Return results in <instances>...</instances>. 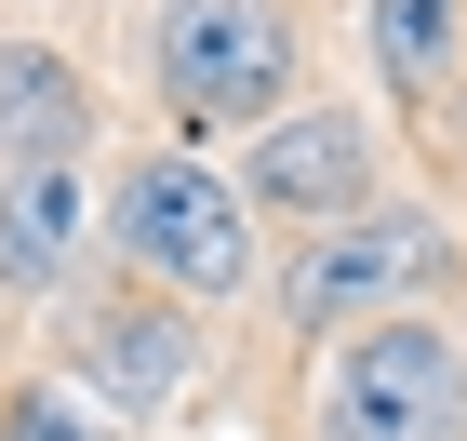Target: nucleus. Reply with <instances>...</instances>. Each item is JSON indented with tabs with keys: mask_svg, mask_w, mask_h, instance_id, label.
<instances>
[{
	"mask_svg": "<svg viewBox=\"0 0 467 441\" xmlns=\"http://www.w3.org/2000/svg\"><path fill=\"white\" fill-rule=\"evenodd\" d=\"M0 121H14V161H67V147H80V94H67V68L0 54Z\"/></svg>",
	"mask_w": 467,
	"mask_h": 441,
	"instance_id": "1a4fd4ad",
	"label": "nucleus"
},
{
	"mask_svg": "<svg viewBox=\"0 0 467 441\" xmlns=\"http://www.w3.org/2000/svg\"><path fill=\"white\" fill-rule=\"evenodd\" d=\"M0 441H94V428H80V402H40L27 388V402H0Z\"/></svg>",
	"mask_w": 467,
	"mask_h": 441,
	"instance_id": "9d476101",
	"label": "nucleus"
},
{
	"mask_svg": "<svg viewBox=\"0 0 467 441\" xmlns=\"http://www.w3.org/2000/svg\"><path fill=\"white\" fill-rule=\"evenodd\" d=\"M187 362H201V348H187V321L174 308H94V321H80V374H94V388H108V402H134V415H161L187 388Z\"/></svg>",
	"mask_w": 467,
	"mask_h": 441,
	"instance_id": "0eeeda50",
	"label": "nucleus"
},
{
	"mask_svg": "<svg viewBox=\"0 0 467 441\" xmlns=\"http://www.w3.org/2000/svg\"><path fill=\"white\" fill-rule=\"evenodd\" d=\"M80 268V161H14L0 174V281L54 294Z\"/></svg>",
	"mask_w": 467,
	"mask_h": 441,
	"instance_id": "423d86ee",
	"label": "nucleus"
},
{
	"mask_svg": "<svg viewBox=\"0 0 467 441\" xmlns=\"http://www.w3.org/2000/svg\"><path fill=\"white\" fill-rule=\"evenodd\" d=\"M441 268V215H414V201H374V215L321 227L307 255H294V321L307 334H360V321H388V294H414Z\"/></svg>",
	"mask_w": 467,
	"mask_h": 441,
	"instance_id": "20e7f679",
	"label": "nucleus"
},
{
	"mask_svg": "<svg viewBox=\"0 0 467 441\" xmlns=\"http://www.w3.org/2000/svg\"><path fill=\"white\" fill-rule=\"evenodd\" d=\"M360 40H374V80L400 108H428L467 54V0H360Z\"/></svg>",
	"mask_w": 467,
	"mask_h": 441,
	"instance_id": "6e6552de",
	"label": "nucleus"
},
{
	"mask_svg": "<svg viewBox=\"0 0 467 441\" xmlns=\"http://www.w3.org/2000/svg\"><path fill=\"white\" fill-rule=\"evenodd\" d=\"M108 227H120V255L161 294H187V308H214V294L254 281V201L214 161H134V174L108 187Z\"/></svg>",
	"mask_w": 467,
	"mask_h": 441,
	"instance_id": "f03ea898",
	"label": "nucleus"
},
{
	"mask_svg": "<svg viewBox=\"0 0 467 441\" xmlns=\"http://www.w3.org/2000/svg\"><path fill=\"white\" fill-rule=\"evenodd\" d=\"M294 68H307V40H294V0H147V80H161V108L174 121H267L294 108Z\"/></svg>",
	"mask_w": 467,
	"mask_h": 441,
	"instance_id": "f257e3e1",
	"label": "nucleus"
},
{
	"mask_svg": "<svg viewBox=\"0 0 467 441\" xmlns=\"http://www.w3.org/2000/svg\"><path fill=\"white\" fill-rule=\"evenodd\" d=\"M254 201L267 215H374V121L360 108H281L267 134H254Z\"/></svg>",
	"mask_w": 467,
	"mask_h": 441,
	"instance_id": "39448f33",
	"label": "nucleus"
},
{
	"mask_svg": "<svg viewBox=\"0 0 467 441\" xmlns=\"http://www.w3.org/2000/svg\"><path fill=\"white\" fill-rule=\"evenodd\" d=\"M321 441H467V348L441 321H360V334H334Z\"/></svg>",
	"mask_w": 467,
	"mask_h": 441,
	"instance_id": "7ed1b4c3",
	"label": "nucleus"
}]
</instances>
